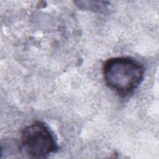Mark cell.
I'll return each instance as SVG.
<instances>
[{"label": "cell", "instance_id": "1", "mask_svg": "<svg viewBox=\"0 0 159 159\" xmlns=\"http://www.w3.org/2000/svg\"><path fill=\"white\" fill-rule=\"evenodd\" d=\"M144 73L143 65L129 57L111 58L102 66L106 85L122 98L132 94L138 88L143 80Z\"/></svg>", "mask_w": 159, "mask_h": 159}, {"label": "cell", "instance_id": "2", "mask_svg": "<svg viewBox=\"0 0 159 159\" xmlns=\"http://www.w3.org/2000/svg\"><path fill=\"white\" fill-rule=\"evenodd\" d=\"M58 145L54 135L43 122L36 121L26 126L21 132L20 149L32 158H43L57 152Z\"/></svg>", "mask_w": 159, "mask_h": 159}]
</instances>
